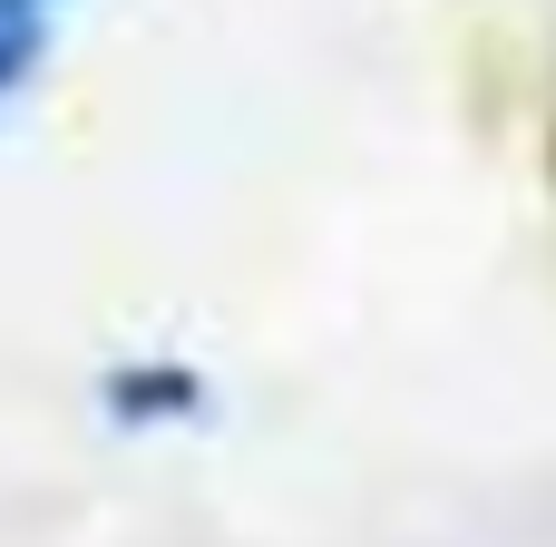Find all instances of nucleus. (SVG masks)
Wrapping results in <instances>:
<instances>
[{
  "mask_svg": "<svg viewBox=\"0 0 556 547\" xmlns=\"http://www.w3.org/2000/svg\"><path fill=\"white\" fill-rule=\"evenodd\" d=\"M0 10H20V20H49V10H59V0H0Z\"/></svg>",
  "mask_w": 556,
  "mask_h": 547,
  "instance_id": "f03ea898",
  "label": "nucleus"
},
{
  "mask_svg": "<svg viewBox=\"0 0 556 547\" xmlns=\"http://www.w3.org/2000/svg\"><path fill=\"white\" fill-rule=\"evenodd\" d=\"M205 411H215V391H205V372L176 362V352H156V362H108V372H98V421H108L117 440H147V431H176V421H205Z\"/></svg>",
  "mask_w": 556,
  "mask_h": 547,
  "instance_id": "f257e3e1",
  "label": "nucleus"
}]
</instances>
